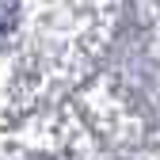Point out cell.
<instances>
[{
    "mask_svg": "<svg viewBox=\"0 0 160 160\" xmlns=\"http://www.w3.org/2000/svg\"><path fill=\"white\" fill-rule=\"evenodd\" d=\"M19 23V0H0V42L15 31Z\"/></svg>",
    "mask_w": 160,
    "mask_h": 160,
    "instance_id": "cell-1",
    "label": "cell"
}]
</instances>
